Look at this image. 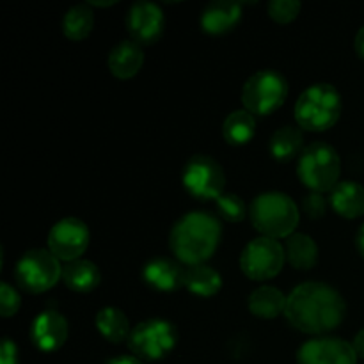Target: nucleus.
I'll return each mask as SVG.
<instances>
[{"instance_id":"obj_7","label":"nucleus","mask_w":364,"mask_h":364,"mask_svg":"<svg viewBox=\"0 0 364 364\" xmlns=\"http://www.w3.org/2000/svg\"><path fill=\"white\" fill-rule=\"evenodd\" d=\"M14 279L27 294H45L52 290L57 281L63 279V267L46 249H31L16 263Z\"/></svg>"},{"instance_id":"obj_1","label":"nucleus","mask_w":364,"mask_h":364,"mask_svg":"<svg viewBox=\"0 0 364 364\" xmlns=\"http://www.w3.org/2000/svg\"><path fill=\"white\" fill-rule=\"evenodd\" d=\"M345 315L347 304L340 291L331 284L318 281H309L295 288L288 295L284 311V316L294 329L316 336L340 327Z\"/></svg>"},{"instance_id":"obj_14","label":"nucleus","mask_w":364,"mask_h":364,"mask_svg":"<svg viewBox=\"0 0 364 364\" xmlns=\"http://www.w3.org/2000/svg\"><path fill=\"white\" fill-rule=\"evenodd\" d=\"M70 326L57 311H43L31 326V341L39 352H55L66 343Z\"/></svg>"},{"instance_id":"obj_28","label":"nucleus","mask_w":364,"mask_h":364,"mask_svg":"<svg viewBox=\"0 0 364 364\" xmlns=\"http://www.w3.org/2000/svg\"><path fill=\"white\" fill-rule=\"evenodd\" d=\"M301 2H295V0H274L269 4V16L276 23H291L301 13Z\"/></svg>"},{"instance_id":"obj_30","label":"nucleus","mask_w":364,"mask_h":364,"mask_svg":"<svg viewBox=\"0 0 364 364\" xmlns=\"http://www.w3.org/2000/svg\"><path fill=\"white\" fill-rule=\"evenodd\" d=\"M304 212L308 213L309 219H322L327 212V201L318 192H311L304 199Z\"/></svg>"},{"instance_id":"obj_21","label":"nucleus","mask_w":364,"mask_h":364,"mask_svg":"<svg viewBox=\"0 0 364 364\" xmlns=\"http://www.w3.org/2000/svg\"><path fill=\"white\" fill-rule=\"evenodd\" d=\"M95 323L98 333L110 343L119 345L123 341H128L132 334L128 316L119 308H114V306H107V308L100 309Z\"/></svg>"},{"instance_id":"obj_26","label":"nucleus","mask_w":364,"mask_h":364,"mask_svg":"<svg viewBox=\"0 0 364 364\" xmlns=\"http://www.w3.org/2000/svg\"><path fill=\"white\" fill-rule=\"evenodd\" d=\"M95 27V11L89 4H78L71 7L63 20L64 36L71 41H82L91 34Z\"/></svg>"},{"instance_id":"obj_3","label":"nucleus","mask_w":364,"mask_h":364,"mask_svg":"<svg viewBox=\"0 0 364 364\" xmlns=\"http://www.w3.org/2000/svg\"><path fill=\"white\" fill-rule=\"evenodd\" d=\"M249 217L262 237L274 240L291 237L301 220L295 201L283 192H265L255 198L249 208Z\"/></svg>"},{"instance_id":"obj_36","label":"nucleus","mask_w":364,"mask_h":364,"mask_svg":"<svg viewBox=\"0 0 364 364\" xmlns=\"http://www.w3.org/2000/svg\"><path fill=\"white\" fill-rule=\"evenodd\" d=\"M116 4V0H112V2H89V6H96V7H109V6H114Z\"/></svg>"},{"instance_id":"obj_25","label":"nucleus","mask_w":364,"mask_h":364,"mask_svg":"<svg viewBox=\"0 0 364 364\" xmlns=\"http://www.w3.org/2000/svg\"><path fill=\"white\" fill-rule=\"evenodd\" d=\"M256 134V119L249 110L238 109L233 110L230 116L224 119L223 135L224 141L231 146H244L255 137Z\"/></svg>"},{"instance_id":"obj_22","label":"nucleus","mask_w":364,"mask_h":364,"mask_svg":"<svg viewBox=\"0 0 364 364\" xmlns=\"http://www.w3.org/2000/svg\"><path fill=\"white\" fill-rule=\"evenodd\" d=\"M270 155L279 162H291L304 151V135L295 127H283L270 137Z\"/></svg>"},{"instance_id":"obj_34","label":"nucleus","mask_w":364,"mask_h":364,"mask_svg":"<svg viewBox=\"0 0 364 364\" xmlns=\"http://www.w3.org/2000/svg\"><path fill=\"white\" fill-rule=\"evenodd\" d=\"M354 45H355V52H358V55L364 60V27L359 28V32L355 34Z\"/></svg>"},{"instance_id":"obj_29","label":"nucleus","mask_w":364,"mask_h":364,"mask_svg":"<svg viewBox=\"0 0 364 364\" xmlns=\"http://www.w3.org/2000/svg\"><path fill=\"white\" fill-rule=\"evenodd\" d=\"M20 294H18L9 283L0 284V315H2L4 318L14 316L18 313V309H20Z\"/></svg>"},{"instance_id":"obj_24","label":"nucleus","mask_w":364,"mask_h":364,"mask_svg":"<svg viewBox=\"0 0 364 364\" xmlns=\"http://www.w3.org/2000/svg\"><path fill=\"white\" fill-rule=\"evenodd\" d=\"M185 288L198 297H213L223 288V277L213 267L206 263L196 267H188L185 274Z\"/></svg>"},{"instance_id":"obj_27","label":"nucleus","mask_w":364,"mask_h":364,"mask_svg":"<svg viewBox=\"0 0 364 364\" xmlns=\"http://www.w3.org/2000/svg\"><path fill=\"white\" fill-rule=\"evenodd\" d=\"M217 212L220 213L224 220L228 223H240L247 215V208H245V203L242 201V198H238L237 194H231V192H224L219 199L215 201Z\"/></svg>"},{"instance_id":"obj_6","label":"nucleus","mask_w":364,"mask_h":364,"mask_svg":"<svg viewBox=\"0 0 364 364\" xmlns=\"http://www.w3.org/2000/svg\"><path fill=\"white\" fill-rule=\"evenodd\" d=\"M288 96V82L279 71L262 70L247 78L242 87L244 109L252 116H269L276 112Z\"/></svg>"},{"instance_id":"obj_8","label":"nucleus","mask_w":364,"mask_h":364,"mask_svg":"<svg viewBox=\"0 0 364 364\" xmlns=\"http://www.w3.org/2000/svg\"><path fill=\"white\" fill-rule=\"evenodd\" d=\"M178 343V331L164 318H149L137 323L128 338V348L141 361H160Z\"/></svg>"},{"instance_id":"obj_31","label":"nucleus","mask_w":364,"mask_h":364,"mask_svg":"<svg viewBox=\"0 0 364 364\" xmlns=\"http://www.w3.org/2000/svg\"><path fill=\"white\" fill-rule=\"evenodd\" d=\"M0 364H20L18 363V348L14 341L9 338H4L2 347H0Z\"/></svg>"},{"instance_id":"obj_19","label":"nucleus","mask_w":364,"mask_h":364,"mask_svg":"<svg viewBox=\"0 0 364 364\" xmlns=\"http://www.w3.org/2000/svg\"><path fill=\"white\" fill-rule=\"evenodd\" d=\"M63 281L70 290L77 294H89L102 283V274L92 262L75 259L63 267Z\"/></svg>"},{"instance_id":"obj_11","label":"nucleus","mask_w":364,"mask_h":364,"mask_svg":"<svg viewBox=\"0 0 364 364\" xmlns=\"http://www.w3.org/2000/svg\"><path fill=\"white\" fill-rule=\"evenodd\" d=\"M89 247L87 224L77 217H66L53 224L48 233V251L60 262H75Z\"/></svg>"},{"instance_id":"obj_23","label":"nucleus","mask_w":364,"mask_h":364,"mask_svg":"<svg viewBox=\"0 0 364 364\" xmlns=\"http://www.w3.org/2000/svg\"><path fill=\"white\" fill-rule=\"evenodd\" d=\"M287 259L294 269L309 270L318 262V245L309 235L294 233L287 238Z\"/></svg>"},{"instance_id":"obj_32","label":"nucleus","mask_w":364,"mask_h":364,"mask_svg":"<svg viewBox=\"0 0 364 364\" xmlns=\"http://www.w3.org/2000/svg\"><path fill=\"white\" fill-rule=\"evenodd\" d=\"M352 345H354V350L355 354H358V358L364 359V329H361L358 334H355L354 343Z\"/></svg>"},{"instance_id":"obj_18","label":"nucleus","mask_w":364,"mask_h":364,"mask_svg":"<svg viewBox=\"0 0 364 364\" xmlns=\"http://www.w3.org/2000/svg\"><path fill=\"white\" fill-rule=\"evenodd\" d=\"M331 206L345 219H358L364 215V187L355 181H340L331 191Z\"/></svg>"},{"instance_id":"obj_15","label":"nucleus","mask_w":364,"mask_h":364,"mask_svg":"<svg viewBox=\"0 0 364 364\" xmlns=\"http://www.w3.org/2000/svg\"><path fill=\"white\" fill-rule=\"evenodd\" d=\"M187 270L180 262L169 258H155L142 269V281L156 291H176L185 287Z\"/></svg>"},{"instance_id":"obj_33","label":"nucleus","mask_w":364,"mask_h":364,"mask_svg":"<svg viewBox=\"0 0 364 364\" xmlns=\"http://www.w3.org/2000/svg\"><path fill=\"white\" fill-rule=\"evenodd\" d=\"M107 364H144V361H141V359L135 358V355H119V358L110 359Z\"/></svg>"},{"instance_id":"obj_2","label":"nucleus","mask_w":364,"mask_h":364,"mask_svg":"<svg viewBox=\"0 0 364 364\" xmlns=\"http://www.w3.org/2000/svg\"><path fill=\"white\" fill-rule=\"evenodd\" d=\"M223 228L217 217L208 212L185 213L173 226L169 247L180 263L187 267L203 265L217 251Z\"/></svg>"},{"instance_id":"obj_16","label":"nucleus","mask_w":364,"mask_h":364,"mask_svg":"<svg viewBox=\"0 0 364 364\" xmlns=\"http://www.w3.org/2000/svg\"><path fill=\"white\" fill-rule=\"evenodd\" d=\"M242 20V6L238 2L219 0L212 2L203 9L201 28L210 36H223L233 31Z\"/></svg>"},{"instance_id":"obj_13","label":"nucleus","mask_w":364,"mask_h":364,"mask_svg":"<svg viewBox=\"0 0 364 364\" xmlns=\"http://www.w3.org/2000/svg\"><path fill=\"white\" fill-rule=\"evenodd\" d=\"M127 28L132 41L141 46L155 45L166 28L162 7L153 2H135L127 16Z\"/></svg>"},{"instance_id":"obj_9","label":"nucleus","mask_w":364,"mask_h":364,"mask_svg":"<svg viewBox=\"0 0 364 364\" xmlns=\"http://www.w3.org/2000/svg\"><path fill=\"white\" fill-rule=\"evenodd\" d=\"M183 187L192 198L210 201L219 199L226 188V174L215 159L208 155H196L183 167Z\"/></svg>"},{"instance_id":"obj_4","label":"nucleus","mask_w":364,"mask_h":364,"mask_svg":"<svg viewBox=\"0 0 364 364\" xmlns=\"http://www.w3.org/2000/svg\"><path fill=\"white\" fill-rule=\"evenodd\" d=\"M343 110L341 95L331 84H315L306 89L295 103V121L302 130L326 132L338 123Z\"/></svg>"},{"instance_id":"obj_35","label":"nucleus","mask_w":364,"mask_h":364,"mask_svg":"<svg viewBox=\"0 0 364 364\" xmlns=\"http://www.w3.org/2000/svg\"><path fill=\"white\" fill-rule=\"evenodd\" d=\"M355 245H358L359 252H361V256L364 258V224L361 226V230H359L358 237H355Z\"/></svg>"},{"instance_id":"obj_5","label":"nucleus","mask_w":364,"mask_h":364,"mask_svg":"<svg viewBox=\"0 0 364 364\" xmlns=\"http://www.w3.org/2000/svg\"><path fill=\"white\" fill-rule=\"evenodd\" d=\"M341 160L336 149L327 142L316 141L306 146L299 156L297 176L311 192H331L340 183Z\"/></svg>"},{"instance_id":"obj_10","label":"nucleus","mask_w":364,"mask_h":364,"mask_svg":"<svg viewBox=\"0 0 364 364\" xmlns=\"http://www.w3.org/2000/svg\"><path fill=\"white\" fill-rule=\"evenodd\" d=\"M287 252L274 238L259 237L249 242L240 255V269L249 279L269 281L283 270Z\"/></svg>"},{"instance_id":"obj_17","label":"nucleus","mask_w":364,"mask_h":364,"mask_svg":"<svg viewBox=\"0 0 364 364\" xmlns=\"http://www.w3.org/2000/svg\"><path fill=\"white\" fill-rule=\"evenodd\" d=\"M142 64H144V50L132 39L121 41L109 53L110 73L121 80L134 78L141 71Z\"/></svg>"},{"instance_id":"obj_12","label":"nucleus","mask_w":364,"mask_h":364,"mask_svg":"<svg viewBox=\"0 0 364 364\" xmlns=\"http://www.w3.org/2000/svg\"><path fill=\"white\" fill-rule=\"evenodd\" d=\"M297 364H358V354L341 338L318 336L299 348Z\"/></svg>"},{"instance_id":"obj_20","label":"nucleus","mask_w":364,"mask_h":364,"mask_svg":"<svg viewBox=\"0 0 364 364\" xmlns=\"http://www.w3.org/2000/svg\"><path fill=\"white\" fill-rule=\"evenodd\" d=\"M288 295H284L279 288L259 287L249 295V311L263 320L277 318L287 311Z\"/></svg>"}]
</instances>
